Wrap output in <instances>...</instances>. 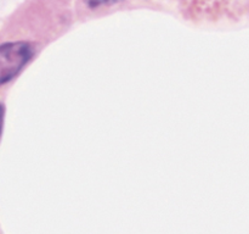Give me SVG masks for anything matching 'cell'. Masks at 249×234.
<instances>
[{"instance_id": "6da1fadb", "label": "cell", "mask_w": 249, "mask_h": 234, "mask_svg": "<svg viewBox=\"0 0 249 234\" xmlns=\"http://www.w3.org/2000/svg\"><path fill=\"white\" fill-rule=\"evenodd\" d=\"M33 55V46L26 41L0 45V85L11 80Z\"/></svg>"}, {"instance_id": "7a4b0ae2", "label": "cell", "mask_w": 249, "mask_h": 234, "mask_svg": "<svg viewBox=\"0 0 249 234\" xmlns=\"http://www.w3.org/2000/svg\"><path fill=\"white\" fill-rule=\"evenodd\" d=\"M2 122H4V107H2V105L0 104V134H1Z\"/></svg>"}]
</instances>
